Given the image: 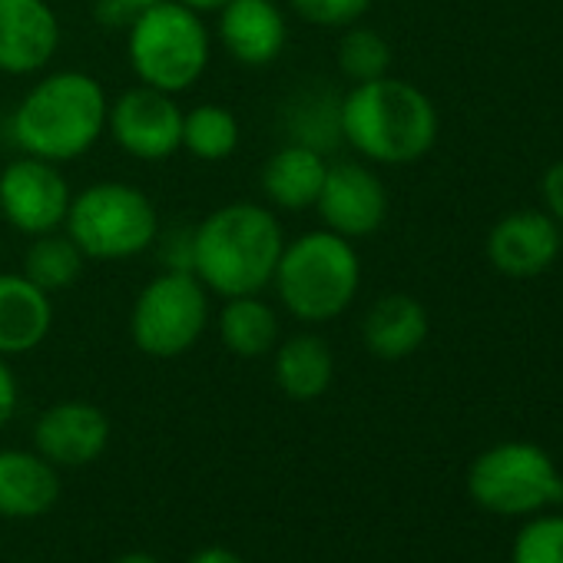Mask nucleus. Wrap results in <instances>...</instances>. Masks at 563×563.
I'll use <instances>...</instances> for the list:
<instances>
[{
  "mask_svg": "<svg viewBox=\"0 0 563 563\" xmlns=\"http://www.w3.org/2000/svg\"><path fill=\"white\" fill-rule=\"evenodd\" d=\"M186 563H245V560L239 553H232L229 547H202Z\"/></svg>",
  "mask_w": 563,
  "mask_h": 563,
  "instance_id": "7c9ffc66",
  "label": "nucleus"
},
{
  "mask_svg": "<svg viewBox=\"0 0 563 563\" xmlns=\"http://www.w3.org/2000/svg\"><path fill=\"white\" fill-rule=\"evenodd\" d=\"M120 4H123L130 14H140V11H146V8H156V4H163V0H120Z\"/></svg>",
  "mask_w": 563,
  "mask_h": 563,
  "instance_id": "473e14b6",
  "label": "nucleus"
},
{
  "mask_svg": "<svg viewBox=\"0 0 563 563\" xmlns=\"http://www.w3.org/2000/svg\"><path fill=\"white\" fill-rule=\"evenodd\" d=\"M325 173H329V159L322 150L309 146V143H286L278 146L265 166H262V192L272 206L278 209H309L316 206L319 192H322V183H325Z\"/></svg>",
  "mask_w": 563,
  "mask_h": 563,
  "instance_id": "a211bd4d",
  "label": "nucleus"
},
{
  "mask_svg": "<svg viewBox=\"0 0 563 563\" xmlns=\"http://www.w3.org/2000/svg\"><path fill=\"white\" fill-rule=\"evenodd\" d=\"M107 130L123 153L143 163H163L183 150V110L176 97L146 84L126 90L110 103Z\"/></svg>",
  "mask_w": 563,
  "mask_h": 563,
  "instance_id": "9d476101",
  "label": "nucleus"
},
{
  "mask_svg": "<svg viewBox=\"0 0 563 563\" xmlns=\"http://www.w3.org/2000/svg\"><path fill=\"white\" fill-rule=\"evenodd\" d=\"M117 563H159V560L150 556V553H126V556H120Z\"/></svg>",
  "mask_w": 563,
  "mask_h": 563,
  "instance_id": "72a5a7b5",
  "label": "nucleus"
},
{
  "mask_svg": "<svg viewBox=\"0 0 563 563\" xmlns=\"http://www.w3.org/2000/svg\"><path fill=\"white\" fill-rule=\"evenodd\" d=\"M289 4L306 24L345 31V27H355L368 14L372 0H289Z\"/></svg>",
  "mask_w": 563,
  "mask_h": 563,
  "instance_id": "a878e982",
  "label": "nucleus"
},
{
  "mask_svg": "<svg viewBox=\"0 0 563 563\" xmlns=\"http://www.w3.org/2000/svg\"><path fill=\"white\" fill-rule=\"evenodd\" d=\"M510 563H563V517L533 514L514 537Z\"/></svg>",
  "mask_w": 563,
  "mask_h": 563,
  "instance_id": "393cba45",
  "label": "nucleus"
},
{
  "mask_svg": "<svg viewBox=\"0 0 563 563\" xmlns=\"http://www.w3.org/2000/svg\"><path fill=\"white\" fill-rule=\"evenodd\" d=\"M560 222L543 209H517L487 232V258L507 278L543 275L560 255Z\"/></svg>",
  "mask_w": 563,
  "mask_h": 563,
  "instance_id": "f8f14e48",
  "label": "nucleus"
},
{
  "mask_svg": "<svg viewBox=\"0 0 563 563\" xmlns=\"http://www.w3.org/2000/svg\"><path fill=\"white\" fill-rule=\"evenodd\" d=\"M54 329V302L24 272H0V355L14 358L44 345Z\"/></svg>",
  "mask_w": 563,
  "mask_h": 563,
  "instance_id": "dca6fc26",
  "label": "nucleus"
},
{
  "mask_svg": "<svg viewBox=\"0 0 563 563\" xmlns=\"http://www.w3.org/2000/svg\"><path fill=\"white\" fill-rule=\"evenodd\" d=\"M136 14H130L120 0H97V21L103 27H113V31H126L133 24Z\"/></svg>",
  "mask_w": 563,
  "mask_h": 563,
  "instance_id": "c756f323",
  "label": "nucleus"
},
{
  "mask_svg": "<svg viewBox=\"0 0 563 563\" xmlns=\"http://www.w3.org/2000/svg\"><path fill=\"white\" fill-rule=\"evenodd\" d=\"M282 249L286 232L268 206L229 202L192 229V275L219 299L262 296Z\"/></svg>",
  "mask_w": 563,
  "mask_h": 563,
  "instance_id": "f257e3e1",
  "label": "nucleus"
},
{
  "mask_svg": "<svg viewBox=\"0 0 563 563\" xmlns=\"http://www.w3.org/2000/svg\"><path fill=\"white\" fill-rule=\"evenodd\" d=\"M60 497L57 467L37 451H0V517L31 520L47 514Z\"/></svg>",
  "mask_w": 563,
  "mask_h": 563,
  "instance_id": "f3484780",
  "label": "nucleus"
},
{
  "mask_svg": "<svg viewBox=\"0 0 563 563\" xmlns=\"http://www.w3.org/2000/svg\"><path fill=\"white\" fill-rule=\"evenodd\" d=\"M84 258L87 255L67 232H60V229L44 232V235H34V242L24 252V275L37 289L54 296V292L70 289L84 275Z\"/></svg>",
  "mask_w": 563,
  "mask_h": 563,
  "instance_id": "4be33fe9",
  "label": "nucleus"
},
{
  "mask_svg": "<svg viewBox=\"0 0 563 563\" xmlns=\"http://www.w3.org/2000/svg\"><path fill=\"white\" fill-rule=\"evenodd\" d=\"M163 265L173 272H192V229H159L156 235Z\"/></svg>",
  "mask_w": 563,
  "mask_h": 563,
  "instance_id": "bb28decb",
  "label": "nucleus"
},
{
  "mask_svg": "<svg viewBox=\"0 0 563 563\" xmlns=\"http://www.w3.org/2000/svg\"><path fill=\"white\" fill-rule=\"evenodd\" d=\"M272 286L292 319L325 325L355 302L362 289V258L352 239L332 229H312L286 242Z\"/></svg>",
  "mask_w": 563,
  "mask_h": 563,
  "instance_id": "20e7f679",
  "label": "nucleus"
},
{
  "mask_svg": "<svg viewBox=\"0 0 563 563\" xmlns=\"http://www.w3.org/2000/svg\"><path fill=\"white\" fill-rule=\"evenodd\" d=\"M209 31L202 14L179 0L146 8L126 27V57L140 84L169 97L189 90L209 67Z\"/></svg>",
  "mask_w": 563,
  "mask_h": 563,
  "instance_id": "39448f33",
  "label": "nucleus"
},
{
  "mask_svg": "<svg viewBox=\"0 0 563 563\" xmlns=\"http://www.w3.org/2000/svg\"><path fill=\"white\" fill-rule=\"evenodd\" d=\"M60 47V21L47 0H0V74L44 70Z\"/></svg>",
  "mask_w": 563,
  "mask_h": 563,
  "instance_id": "ddd939ff",
  "label": "nucleus"
},
{
  "mask_svg": "<svg viewBox=\"0 0 563 563\" xmlns=\"http://www.w3.org/2000/svg\"><path fill=\"white\" fill-rule=\"evenodd\" d=\"M70 199V183L57 163L24 153L0 173V216L31 239L57 232L67 222Z\"/></svg>",
  "mask_w": 563,
  "mask_h": 563,
  "instance_id": "1a4fd4ad",
  "label": "nucleus"
},
{
  "mask_svg": "<svg viewBox=\"0 0 563 563\" xmlns=\"http://www.w3.org/2000/svg\"><path fill=\"white\" fill-rule=\"evenodd\" d=\"M289 41L286 14L275 0H225L219 8V44L242 67H268Z\"/></svg>",
  "mask_w": 563,
  "mask_h": 563,
  "instance_id": "2eb2a0df",
  "label": "nucleus"
},
{
  "mask_svg": "<svg viewBox=\"0 0 563 563\" xmlns=\"http://www.w3.org/2000/svg\"><path fill=\"white\" fill-rule=\"evenodd\" d=\"M219 339L235 358H262L278 342V316L262 296L222 299Z\"/></svg>",
  "mask_w": 563,
  "mask_h": 563,
  "instance_id": "412c9836",
  "label": "nucleus"
},
{
  "mask_svg": "<svg viewBox=\"0 0 563 563\" xmlns=\"http://www.w3.org/2000/svg\"><path fill=\"white\" fill-rule=\"evenodd\" d=\"M428 329H431L428 309L415 296L388 292L368 309V316L362 322V339L375 358L401 362L424 345Z\"/></svg>",
  "mask_w": 563,
  "mask_h": 563,
  "instance_id": "6ab92c4d",
  "label": "nucleus"
},
{
  "mask_svg": "<svg viewBox=\"0 0 563 563\" xmlns=\"http://www.w3.org/2000/svg\"><path fill=\"white\" fill-rule=\"evenodd\" d=\"M67 235L87 258H133L156 245L159 212L153 199L133 183L103 179L70 199Z\"/></svg>",
  "mask_w": 563,
  "mask_h": 563,
  "instance_id": "423d86ee",
  "label": "nucleus"
},
{
  "mask_svg": "<svg viewBox=\"0 0 563 563\" xmlns=\"http://www.w3.org/2000/svg\"><path fill=\"white\" fill-rule=\"evenodd\" d=\"M34 444L54 467L93 464L110 444V418L90 401L51 405L34 424Z\"/></svg>",
  "mask_w": 563,
  "mask_h": 563,
  "instance_id": "4468645a",
  "label": "nucleus"
},
{
  "mask_svg": "<svg viewBox=\"0 0 563 563\" xmlns=\"http://www.w3.org/2000/svg\"><path fill=\"white\" fill-rule=\"evenodd\" d=\"M316 209L325 229L345 239H365L388 219V189L365 163H329Z\"/></svg>",
  "mask_w": 563,
  "mask_h": 563,
  "instance_id": "9b49d317",
  "label": "nucleus"
},
{
  "mask_svg": "<svg viewBox=\"0 0 563 563\" xmlns=\"http://www.w3.org/2000/svg\"><path fill=\"white\" fill-rule=\"evenodd\" d=\"M391 67V47L378 31L368 27H345L339 41V70L352 84H368L378 77H388Z\"/></svg>",
  "mask_w": 563,
  "mask_h": 563,
  "instance_id": "b1692460",
  "label": "nucleus"
},
{
  "mask_svg": "<svg viewBox=\"0 0 563 563\" xmlns=\"http://www.w3.org/2000/svg\"><path fill=\"white\" fill-rule=\"evenodd\" d=\"M339 130L342 140L368 163L408 166L431 153L438 140V110L415 84L378 77L355 84L342 97Z\"/></svg>",
  "mask_w": 563,
  "mask_h": 563,
  "instance_id": "f03ea898",
  "label": "nucleus"
},
{
  "mask_svg": "<svg viewBox=\"0 0 563 563\" xmlns=\"http://www.w3.org/2000/svg\"><path fill=\"white\" fill-rule=\"evenodd\" d=\"M209 289L192 272L163 268L130 312V339L150 358L186 355L209 325Z\"/></svg>",
  "mask_w": 563,
  "mask_h": 563,
  "instance_id": "6e6552de",
  "label": "nucleus"
},
{
  "mask_svg": "<svg viewBox=\"0 0 563 563\" xmlns=\"http://www.w3.org/2000/svg\"><path fill=\"white\" fill-rule=\"evenodd\" d=\"M272 372L282 395L292 401H316L329 391L335 378V355L322 335L299 332L272 349Z\"/></svg>",
  "mask_w": 563,
  "mask_h": 563,
  "instance_id": "aec40b11",
  "label": "nucleus"
},
{
  "mask_svg": "<svg viewBox=\"0 0 563 563\" xmlns=\"http://www.w3.org/2000/svg\"><path fill=\"white\" fill-rule=\"evenodd\" d=\"M179 4H186L196 14H212V11H219L225 4V0H179Z\"/></svg>",
  "mask_w": 563,
  "mask_h": 563,
  "instance_id": "2f4dec72",
  "label": "nucleus"
},
{
  "mask_svg": "<svg viewBox=\"0 0 563 563\" xmlns=\"http://www.w3.org/2000/svg\"><path fill=\"white\" fill-rule=\"evenodd\" d=\"M540 192H543L547 212L563 225V159H556V163L543 173Z\"/></svg>",
  "mask_w": 563,
  "mask_h": 563,
  "instance_id": "c85d7f7f",
  "label": "nucleus"
},
{
  "mask_svg": "<svg viewBox=\"0 0 563 563\" xmlns=\"http://www.w3.org/2000/svg\"><path fill=\"white\" fill-rule=\"evenodd\" d=\"M107 117L110 100L97 77L84 70H57L24 93L11 117V136L27 156L60 166L100 143Z\"/></svg>",
  "mask_w": 563,
  "mask_h": 563,
  "instance_id": "7ed1b4c3",
  "label": "nucleus"
},
{
  "mask_svg": "<svg viewBox=\"0 0 563 563\" xmlns=\"http://www.w3.org/2000/svg\"><path fill=\"white\" fill-rule=\"evenodd\" d=\"M183 150L202 163H222L239 150V120L222 103H199L183 113Z\"/></svg>",
  "mask_w": 563,
  "mask_h": 563,
  "instance_id": "5701e85b",
  "label": "nucleus"
},
{
  "mask_svg": "<svg viewBox=\"0 0 563 563\" xmlns=\"http://www.w3.org/2000/svg\"><path fill=\"white\" fill-rule=\"evenodd\" d=\"M467 494L500 517H533L563 504V474L533 441H500L467 467Z\"/></svg>",
  "mask_w": 563,
  "mask_h": 563,
  "instance_id": "0eeeda50",
  "label": "nucleus"
},
{
  "mask_svg": "<svg viewBox=\"0 0 563 563\" xmlns=\"http://www.w3.org/2000/svg\"><path fill=\"white\" fill-rule=\"evenodd\" d=\"M18 405H21L18 375H14V368L8 365V358L0 355V428H4V424L18 415Z\"/></svg>",
  "mask_w": 563,
  "mask_h": 563,
  "instance_id": "cd10ccee",
  "label": "nucleus"
}]
</instances>
